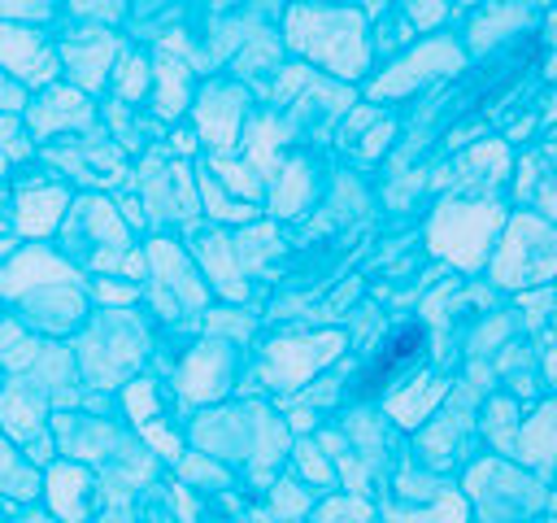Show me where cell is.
Instances as JSON below:
<instances>
[{"label":"cell","mask_w":557,"mask_h":523,"mask_svg":"<svg viewBox=\"0 0 557 523\" xmlns=\"http://www.w3.org/2000/svg\"><path fill=\"white\" fill-rule=\"evenodd\" d=\"M413 353H422V327H400L383 349H379V357H374V366L366 370V379H361V392H374L383 379H392Z\"/></svg>","instance_id":"cell-1"}]
</instances>
